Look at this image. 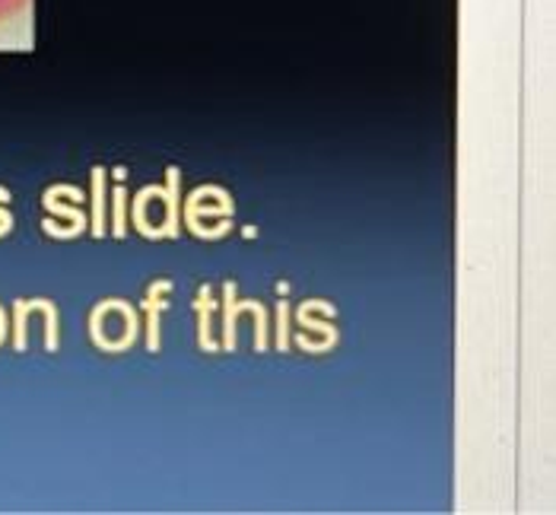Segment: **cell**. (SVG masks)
<instances>
[{
	"label": "cell",
	"mask_w": 556,
	"mask_h": 515,
	"mask_svg": "<svg viewBox=\"0 0 556 515\" xmlns=\"http://www.w3.org/2000/svg\"><path fill=\"white\" fill-rule=\"evenodd\" d=\"M29 0H0V23H7V20H13L23 7H26Z\"/></svg>",
	"instance_id": "1"
}]
</instances>
